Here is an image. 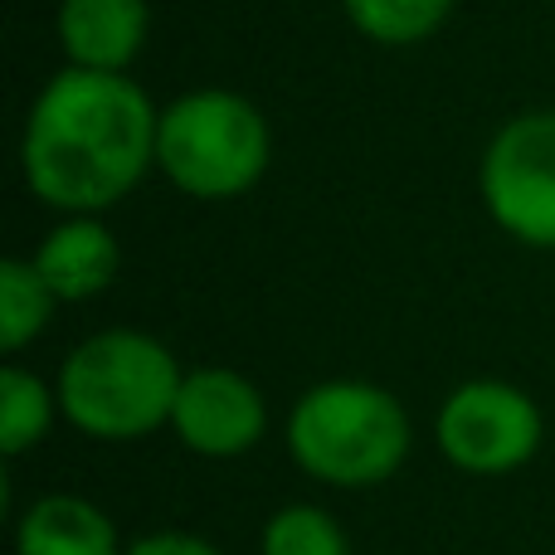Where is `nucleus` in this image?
<instances>
[{"instance_id":"1","label":"nucleus","mask_w":555,"mask_h":555,"mask_svg":"<svg viewBox=\"0 0 555 555\" xmlns=\"http://www.w3.org/2000/svg\"><path fill=\"white\" fill-rule=\"evenodd\" d=\"M162 113L127 74L74 68L39 88L20 137V171L35 201L64 215H103L156 166Z\"/></svg>"},{"instance_id":"2","label":"nucleus","mask_w":555,"mask_h":555,"mask_svg":"<svg viewBox=\"0 0 555 555\" xmlns=\"http://www.w3.org/2000/svg\"><path fill=\"white\" fill-rule=\"evenodd\" d=\"M185 371L146 332H98L59 365V414L98 443H132L171 424Z\"/></svg>"},{"instance_id":"3","label":"nucleus","mask_w":555,"mask_h":555,"mask_svg":"<svg viewBox=\"0 0 555 555\" xmlns=\"http://www.w3.org/2000/svg\"><path fill=\"white\" fill-rule=\"evenodd\" d=\"M410 414L385 385L322 380L287 414V453L326 488H375L410 459Z\"/></svg>"},{"instance_id":"4","label":"nucleus","mask_w":555,"mask_h":555,"mask_svg":"<svg viewBox=\"0 0 555 555\" xmlns=\"http://www.w3.org/2000/svg\"><path fill=\"white\" fill-rule=\"evenodd\" d=\"M273 162V132L249 98L195 88L162 107L156 166L191 201H234L254 191Z\"/></svg>"},{"instance_id":"5","label":"nucleus","mask_w":555,"mask_h":555,"mask_svg":"<svg viewBox=\"0 0 555 555\" xmlns=\"http://www.w3.org/2000/svg\"><path fill=\"white\" fill-rule=\"evenodd\" d=\"M492 224L527 249H555V107H537L492 132L478 166Z\"/></svg>"},{"instance_id":"6","label":"nucleus","mask_w":555,"mask_h":555,"mask_svg":"<svg viewBox=\"0 0 555 555\" xmlns=\"http://www.w3.org/2000/svg\"><path fill=\"white\" fill-rule=\"evenodd\" d=\"M434 439H439V453L459 473L502 478V473H517L537 459L541 439H546V420H541L537 400L521 385L463 380L439 404Z\"/></svg>"},{"instance_id":"7","label":"nucleus","mask_w":555,"mask_h":555,"mask_svg":"<svg viewBox=\"0 0 555 555\" xmlns=\"http://www.w3.org/2000/svg\"><path fill=\"white\" fill-rule=\"evenodd\" d=\"M171 429L201 459H240L269 434V404L249 375L230 365H201L181 380Z\"/></svg>"},{"instance_id":"8","label":"nucleus","mask_w":555,"mask_h":555,"mask_svg":"<svg viewBox=\"0 0 555 555\" xmlns=\"http://www.w3.org/2000/svg\"><path fill=\"white\" fill-rule=\"evenodd\" d=\"M146 0H59V44L74 68L127 74L146 44Z\"/></svg>"},{"instance_id":"9","label":"nucleus","mask_w":555,"mask_h":555,"mask_svg":"<svg viewBox=\"0 0 555 555\" xmlns=\"http://www.w3.org/2000/svg\"><path fill=\"white\" fill-rule=\"evenodd\" d=\"M35 269L59 302H88L113 287L117 269H122V249L98 215H68L35 249Z\"/></svg>"},{"instance_id":"10","label":"nucleus","mask_w":555,"mask_h":555,"mask_svg":"<svg viewBox=\"0 0 555 555\" xmlns=\"http://www.w3.org/2000/svg\"><path fill=\"white\" fill-rule=\"evenodd\" d=\"M117 527L98 502L74 492H49L20 517L15 555H122Z\"/></svg>"},{"instance_id":"11","label":"nucleus","mask_w":555,"mask_h":555,"mask_svg":"<svg viewBox=\"0 0 555 555\" xmlns=\"http://www.w3.org/2000/svg\"><path fill=\"white\" fill-rule=\"evenodd\" d=\"M59 410V390H49L35 371L25 365H5L0 371V453L20 459L49 434Z\"/></svg>"},{"instance_id":"12","label":"nucleus","mask_w":555,"mask_h":555,"mask_svg":"<svg viewBox=\"0 0 555 555\" xmlns=\"http://www.w3.org/2000/svg\"><path fill=\"white\" fill-rule=\"evenodd\" d=\"M59 297L49 293V283L39 278L35 259H5L0 263V346L10 356L25 351L39 332L49 326Z\"/></svg>"},{"instance_id":"13","label":"nucleus","mask_w":555,"mask_h":555,"mask_svg":"<svg viewBox=\"0 0 555 555\" xmlns=\"http://www.w3.org/2000/svg\"><path fill=\"white\" fill-rule=\"evenodd\" d=\"M351 25L361 29L365 39L375 44H390V49H404V44H420L429 39L434 29L449 20L453 0H341Z\"/></svg>"},{"instance_id":"14","label":"nucleus","mask_w":555,"mask_h":555,"mask_svg":"<svg viewBox=\"0 0 555 555\" xmlns=\"http://www.w3.org/2000/svg\"><path fill=\"white\" fill-rule=\"evenodd\" d=\"M259 555H351V541L336 527L332 512L312 507V502H287L263 527Z\"/></svg>"},{"instance_id":"15","label":"nucleus","mask_w":555,"mask_h":555,"mask_svg":"<svg viewBox=\"0 0 555 555\" xmlns=\"http://www.w3.org/2000/svg\"><path fill=\"white\" fill-rule=\"evenodd\" d=\"M122 555H220L205 537H191V531H152V537L132 541Z\"/></svg>"}]
</instances>
